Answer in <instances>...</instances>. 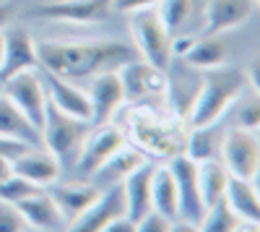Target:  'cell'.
Wrapping results in <instances>:
<instances>
[{
	"label": "cell",
	"mask_w": 260,
	"mask_h": 232,
	"mask_svg": "<svg viewBox=\"0 0 260 232\" xmlns=\"http://www.w3.org/2000/svg\"><path fill=\"white\" fill-rule=\"evenodd\" d=\"M11 175H13V162L6 159V157H0V183H3L6 178H11Z\"/></svg>",
	"instance_id": "cell-38"
},
{
	"label": "cell",
	"mask_w": 260,
	"mask_h": 232,
	"mask_svg": "<svg viewBox=\"0 0 260 232\" xmlns=\"http://www.w3.org/2000/svg\"><path fill=\"white\" fill-rule=\"evenodd\" d=\"M151 178H154V164L143 162L120 183L127 219L138 222L141 217H146L151 212Z\"/></svg>",
	"instance_id": "cell-18"
},
{
	"label": "cell",
	"mask_w": 260,
	"mask_h": 232,
	"mask_svg": "<svg viewBox=\"0 0 260 232\" xmlns=\"http://www.w3.org/2000/svg\"><path fill=\"white\" fill-rule=\"evenodd\" d=\"M39 55H37V39L26 29H11L3 32V63H0V81H6L16 73L37 71Z\"/></svg>",
	"instance_id": "cell-14"
},
{
	"label": "cell",
	"mask_w": 260,
	"mask_h": 232,
	"mask_svg": "<svg viewBox=\"0 0 260 232\" xmlns=\"http://www.w3.org/2000/svg\"><path fill=\"white\" fill-rule=\"evenodd\" d=\"M117 76L122 81V92L125 99L130 102H148V99H156V97H167L169 92V78L167 71L156 68V66H148L146 60L136 57L130 63H122L117 68Z\"/></svg>",
	"instance_id": "cell-8"
},
{
	"label": "cell",
	"mask_w": 260,
	"mask_h": 232,
	"mask_svg": "<svg viewBox=\"0 0 260 232\" xmlns=\"http://www.w3.org/2000/svg\"><path fill=\"white\" fill-rule=\"evenodd\" d=\"M226 183H229V172L226 167L219 159H203L198 162V188H201V196L206 209L224 201V191H226Z\"/></svg>",
	"instance_id": "cell-24"
},
{
	"label": "cell",
	"mask_w": 260,
	"mask_h": 232,
	"mask_svg": "<svg viewBox=\"0 0 260 232\" xmlns=\"http://www.w3.org/2000/svg\"><path fill=\"white\" fill-rule=\"evenodd\" d=\"M39 66L60 78H86L112 66L136 60V47L115 39H89V42H37Z\"/></svg>",
	"instance_id": "cell-1"
},
{
	"label": "cell",
	"mask_w": 260,
	"mask_h": 232,
	"mask_svg": "<svg viewBox=\"0 0 260 232\" xmlns=\"http://www.w3.org/2000/svg\"><path fill=\"white\" fill-rule=\"evenodd\" d=\"M0 3H3V0H0Z\"/></svg>",
	"instance_id": "cell-41"
},
{
	"label": "cell",
	"mask_w": 260,
	"mask_h": 232,
	"mask_svg": "<svg viewBox=\"0 0 260 232\" xmlns=\"http://www.w3.org/2000/svg\"><path fill=\"white\" fill-rule=\"evenodd\" d=\"M130 131L133 141L143 152L156 157H175L180 146H185V133L177 120H164L154 110L138 107L130 112Z\"/></svg>",
	"instance_id": "cell-4"
},
{
	"label": "cell",
	"mask_w": 260,
	"mask_h": 232,
	"mask_svg": "<svg viewBox=\"0 0 260 232\" xmlns=\"http://www.w3.org/2000/svg\"><path fill=\"white\" fill-rule=\"evenodd\" d=\"M151 209L175 222L180 217V198H177V185L172 178L169 167H154L151 178Z\"/></svg>",
	"instance_id": "cell-23"
},
{
	"label": "cell",
	"mask_w": 260,
	"mask_h": 232,
	"mask_svg": "<svg viewBox=\"0 0 260 232\" xmlns=\"http://www.w3.org/2000/svg\"><path fill=\"white\" fill-rule=\"evenodd\" d=\"M247 86H250L247 71L229 68L226 63L219 66V68H213V71H208V76L201 81L198 97H195L192 107H190V115H187L190 128H206V125H213Z\"/></svg>",
	"instance_id": "cell-2"
},
{
	"label": "cell",
	"mask_w": 260,
	"mask_h": 232,
	"mask_svg": "<svg viewBox=\"0 0 260 232\" xmlns=\"http://www.w3.org/2000/svg\"><path fill=\"white\" fill-rule=\"evenodd\" d=\"M221 164L226 167V172L232 178L240 180H255L257 167H260V141L255 131L232 125L221 136Z\"/></svg>",
	"instance_id": "cell-6"
},
{
	"label": "cell",
	"mask_w": 260,
	"mask_h": 232,
	"mask_svg": "<svg viewBox=\"0 0 260 232\" xmlns=\"http://www.w3.org/2000/svg\"><path fill=\"white\" fill-rule=\"evenodd\" d=\"M42 83H45V94L52 107H57L65 115H73L78 120L91 123V102L83 89L73 86V83H68V78H60L55 73H47L42 78Z\"/></svg>",
	"instance_id": "cell-16"
},
{
	"label": "cell",
	"mask_w": 260,
	"mask_h": 232,
	"mask_svg": "<svg viewBox=\"0 0 260 232\" xmlns=\"http://www.w3.org/2000/svg\"><path fill=\"white\" fill-rule=\"evenodd\" d=\"M182 60L192 71H213L226 63V45L219 37H198Z\"/></svg>",
	"instance_id": "cell-25"
},
{
	"label": "cell",
	"mask_w": 260,
	"mask_h": 232,
	"mask_svg": "<svg viewBox=\"0 0 260 232\" xmlns=\"http://www.w3.org/2000/svg\"><path fill=\"white\" fill-rule=\"evenodd\" d=\"M187 146V157L192 162H203V159H216V152L221 146V138L213 133V125L206 128H192V133L185 138Z\"/></svg>",
	"instance_id": "cell-28"
},
{
	"label": "cell",
	"mask_w": 260,
	"mask_h": 232,
	"mask_svg": "<svg viewBox=\"0 0 260 232\" xmlns=\"http://www.w3.org/2000/svg\"><path fill=\"white\" fill-rule=\"evenodd\" d=\"M224 201L242 222H260V198H257L255 180H240L229 175Z\"/></svg>",
	"instance_id": "cell-21"
},
{
	"label": "cell",
	"mask_w": 260,
	"mask_h": 232,
	"mask_svg": "<svg viewBox=\"0 0 260 232\" xmlns=\"http://www.w3.org/2000/svg\"><path fill=\"white\" fill-rule=\"evenodd\" d=\"M16 209L21 212V217L26 219L29 227L39 229V232H62L65 227H68V222H65V217L60 214L57 204L50 198L47 191H42L26 201L16 204Z\"/></svg>",
	"instance_id": "cell-19"
},
{
	"label": "cell",
	"mask_w": 260,
	"mask_h": 232,
	"mask_svg": "<svg viewBox=\"0 0 260 232\" xmlns=\"http://www.w3.org/2000/svg\"><path fill=\"white\" fill-rule=\"evenodd\" d=\"M29 149H37V146L31 143H24V141H16V138H6V136H0V157H6V159H18L21 154H26Z\"/></svg>",
	"instance_id": "cell-33"
},
{
	"label": "cell",
	"mask_w": 260,
	"mask_h": 232,
	"mask_svg": "<svg viewBox=\"0 0 260 232\" xmlns=\"http://www.w3.org/2000/svg\"><path fill=\"white\" fill-rule=\"evenodd\" d=\"M26 229H29V224L21 217L16 204H8L0 198V232H26Z\"/></svg>",
	"instance_id": "cell-31"
},
{
	"label": "cell",
	"mask_w": 260,
	"mask_h": 232,
	"mask_svg": "<svg viewBox=\"0 0 260 232\" xmlns=\"http://www.w3.org/2000/svg\"><path fill=\"white\" fill-rule=\"evenodd\" d=\"M130 32L136 39V52L148 66H156L161 71L169 68L172 55H169V32L164 29L161 18L154 8H141L130 13Z\"/></svg>",
	"instance_id": "cell-5"
},
{
	"label": "cell",
	"mask_w": 260,
	"mask_h": 232,
	"mask_svg": "<svg viewBox=\"0 0 260 232\" xmlns=\"http://www.w3.org/2000/svg\"><path fill=\"white\" fill-rule=\"evenodd\" d=\"M0 63H3V34H0Z\"/></svg>",
	"instance_id": "cell-40"
},
{
	"label": "cell",
	"mask_w": 260,
	"mask_h": 232,
	"mask_svg": "<svg viewBox=\"0 0 260 232\" xmlns=\"http://www.w3.org/2000/svg\"><path fill=\"white\" fill-rule=\"evenodd\" d=\"M60 162L45 149V152H39V149H29L26 154H21L18 159H13V172L21 175V178H26L29 183L39 185V188H45V185H52L57 178H60Z\"/></svg>",
	"instance_id": "cell-20"
},
{
	"label": "cell",
	"mask_w": 260,
	"mask_h": 232,
	"mask_svg": "<svg viewBox=\"0 0 260 232\" xmlns=\"http://www.w3.org/2000/svg\"><path fill=\"white\" fill-rule=\"evenodd\" d=\"M42 146L60 162V167L76 164V157L89 136V120H78L73 115H65L47 102L45 123H42Z\"/></svg>",
	"instance_id": "cell-3"
},
{
	"label": "cell",
	"mask_w": 260,
	"mask_h": 232,
	"mask_svg": "<svg viewBox=\"0 0 260 232\" xmlns=\"http://www.w3.org/2000/svg\"><path fill=\"white\" fill-rule=\"evenodd\" d=\"M240 222L242 219L226 206V201H219L206 209V214L198 222V229L201 232H234V227Z\"/></svg>",
	"instance_id": "cell-29"
},
{
	"label": "cell",
	"mask_w": 260,
	"mask_h": 232,
	"mask_svg": "<svg viewBox=\"0 0 260 232\" xmlns=\"http://www.w3.org/2000/svg\"><path fill=\"white\" fill-rule=\"evenodd\" d=\"M169 227H172V222L167 217H161L159 212H154V209L136 222V232H169Z\"/></svg>",
	"instance_id": "cell-32"
},
{
	"label": "cell",
	"mask_w": 260,
	"mask_h": 232,
	"mask_svg": "<svg viewBox=\"0 0 260 232\" xmlns=\"http://www.w3.org/2000/svg\"><path fill=\"white\" fill-rule=\"evenodd\" d=\"M159 6V0H112V11L117 13H133L141 8H154Z\"/></svg>",
	"instance_id": "cell-34"
},
{
	"label": "cell",
	"mask_w": 260,
	"mask_h": 232,
	"mask_svg": "<svg viewBox=\"0 0 260 232\" xmlns=\"http://www.w3.org/2000/svg\"><path fill=\"white\" fill-rule=\"evenodd\" d=\"M125 146V136L120 128H115V125H102V128L94 133V136H86L83 146H81V152L76 157V170L81 178L86 180H91L102 167L110 162V157L122 149Z\"/></svg>",
	"instance_id": "cell-11"
},
{
	"label": "cell",
	"mask_w": 260,
	"mask_h": 232,
	"mask_svg": "<svg viewBox=\"0 0 260 232\" xmlns=\"http://www.w3.org/2000/svg\"><path fill=\"white\" fill-rule=\"evenodd\" d=\"M234 232H260V222H240Z\"/></svg>",
	"instance_id": "cell-39"
},
{
	"label": "cell",
	"mask_w": 260,
	"mask_h": 232,
	"mask_svg": "<svg viewBox=\"0 0 260 232\" xmlns=\"http://www.w3.org/2000/svg\"><path fill=\"white\" fill-rule=\"evenodd\" d=\"M195 0H159V18L164 29L169 32V37L175 34H185V24L187 18L192 16Z\"/></svg>",
	"instance_id": "cell-27"
},
{
	"label": "cell",
	"mask_w": 260,
	"mask_h": 232,
	"mask_svg": "<svg viewBox=\"0 0 260 232\" xmlns=\"http://www.w3.org/2000/svg\"><path fill=\"white\" fill-rule=\"evenodd\" d=\"M3 94L24 112L37 131H42L47 112V94H45V83L37 76V71H24L16 73L3 81Z\"/></svg>",
	"instance_id": "cell-9"
},
{
	"label": "cell",
	"mask_w": 260,
	"mask_h": 232,
	"mask_svg": "<svg viewBox=\"0 0 260 232\" xmlns=\"http://www.w3.org/2000/svg\"><path fill=\"white\" fill-rule=\"evenodd\" d=\"M117 217H125V198H122V188L110 185L107 191L99 193V198L86 209L81 217H76L62 232H102L110 222Z\"/></svg>",
	"instance_id": "cell-12"
},
{
	"label": "cell",
	"mask_w": 260,
	"mask_h": 232,
	"mask_svg": "<svg viewBox=\"0 0 260 232\" xmlns=\"http://www.w3.org/2000/svg\"><path fill=\"white\" fill-rule=\"evenodd\" d=\"M257 8V0H208L203 37H219L229 29L247 24Z\"/></svg>",
	"instance_id": "cell-15"
},
{
	"label": "cell",
	"mask_w": 260,
	"mask_h": 232,
	"mask_svg": "<svg viewBox=\"0 0 260 232\" xmlns=\"http://www.w3.org/2000/svg\"><path fill=\"white\" fill-rule=\"evenodd\" d=\"M89 102H91V123L94 125H107L115 118V112L125 104V92H122V81L117 76V68L94 73L91 89H89Z\"/></svg>",
	"instance_id": "cell-13"
},
{
	"label": "cell",
	"mask_w": 260,
	"mask_h": 232,
	"mask_svg": "<svg viewBox=\"0 0 260 232\" xmlns=\"http://www.w3.org/2000/svg\"><path fill=\"white\" fill-rule=\"evenodd\" d=\"M42 191H45V188L29 183L26 178H21L16 172L0 183V198L8 201V204H21V201H26V198H31V196H37Z\"/></svg>",
	"instance_id": "cell-30"
},
{
	"label": "cell",
	"mask_w": 260,
	"mask_h": 232,
	"mask_svg": "<svg viewBox=\"0 0 260 232\" xmlns=\"http://www.w3.org/2000/svg\"><path fill=\"white\" fill-rule=\"evenodd\" d=\"M112 13V0H47L29 11L34 18L60 24H102Z\"/></svg>",
	"instance_id": "cell-7"
},
{
	"label": "cell",
	"mask_w": 260,
	"mask_h": 232,
	"mask_svg": "<svg viewBox=\"0 0 260 232\" xmlns=\"http://www.w3.org/2000/svg\"><path fill=\"white\" fill-rule=\"evenodd\" d=\"M102 232H136V222L127 219V217H117L115 222H110Z\"/></svg>",
	"instance_id": "cell-35"
},
{
	"label": "cell",
	"mask_w": 260,
	"mask_h": 232,
	"mask_svg": "<svg viewBox=\"0 0 260 232\" xmlns=\"http://www.w3.org/2000/svg\"><path fill=\"white\" fill-rule=\"evenodd\" d=\"M143 162H146L143 154H141L138 149H130V146L125 143L122 149H117V152L110 157V162H107L91 180H102V183H107V185H120V183H122L130 172H133L136 167H141Z\"/></svg>",
	"instance_id": "cell-26"
},
{
	"label": "cell",
	"mask_w": 260,
	"mask_h": 232,
	"mask_svg": "<svg viewBox=\"0 0 260 232\" xmlns=\"http://www.w3.org/2000/svg\"><path fill=\"white\" fill-rule=\"evenodd\" d=\"M169 232H201L198 229V224H195V222H187V219H175V222H172V227H169Z\"/></svg>",
	"instance_id": "cell-37"
},
{
	"label": "cell",
	"mask_w": 260,
	"mask_h": 232,
	"mask_svg": "<svg viewBox=\"0 0 260 232\" xmlns=\"http://www.w3.org/2000/svg\"><path fill=\"white\" fill-rule=\"evenodd\" d=\"M0 136L31 143L37 149L42 146V133L34 128L31 120L21 112L6 94H0Z\"/></svg>",
	"instance_id": "cell-22"
},
{
	"label": "cell",
	"mask_w": 260,
	"mask_h": 232,
	"mask_svg": "<svg viewBox=\"0 0 260 232\" xmlns=\"http://www.w3.org/2000/svg\"><path fill=\"white\" fill-rule=\"evenodd\" d=\"M169 172L177 185V198H180V219L195 222L206 214V204L198 188V162H192L187 154H175L169 162Z\"/></svg>",
	"instance_id": "cell-10"
},
{
	"label": "cell",
	"mask_w": 260,
	"mask_h": 232,
	"mask_svg": "<svg viewBox=\"0 0 260 232\" xmlns=\"http://www.w3.org/2000/svg\"><path fill=\"white\" fill-rule=\"evenodd\" d=\"M16 16V6H13V0H3L0 3V34L6 32V26L11 24V18Z\"/></svg>",
	"instance_id": "cell-36"
},
{
	"label": "cell",
	"mask_w": 260,
	"mask_h": 232,
	"mask_svg": "<svg viewBox=\"0 0 260 232\" xmlns=\"http://www.w3.org/2000/svg\"><path fill=\"white\" fill-rule=\"evenodd\" d=\"M47 193L57 204V209H60V214L65 217V222L71 224L76 217H81L86 209L99 198L102 188H96L94 183H83V180H78V183H57L55 180Z\"/></svg>",
	"instance_id": "cell-17"
}]
</instances>
